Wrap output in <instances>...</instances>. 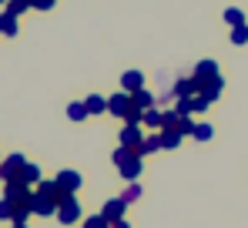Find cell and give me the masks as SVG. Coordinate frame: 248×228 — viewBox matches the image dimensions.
I'll return each mask as SVG.
<instances>
[{"label":"cell","mask_w":248,"mask_h":228,"mask_svg":"<svg viewBox=\"0 0 248 228\" xmlns=\"http://www.w3.org/2000/svg\"><path fill=\"white\" fill-rule=\"evenodd\" d=\"M114 164H118V171H121L124 178H131V181L141 175V154L134 151V148H124L121 145V148L114 151Z\"/></svg>","instance_id":"1"},{"label":"cell","mask_w":248,"mask_h":228,"mask_svg":"<svg viewBox=\"0 0 248 228\" xmlns=\"http://www.w3.org/2000/svg\"><path fill=\"white\" fill-rule=\"evenodd\" d=\"M57 215H61L64 225H74V222L81 218V205H78V198H74V195H64V198L57 201Z\"/></svg>","instance_id":"2"},{"label":"cell","mask_w":248,"mask_h":228,"mask_svg":"<svg viewBox=\"0 0 248 228\" xmlns=\"http://www.w3.org/2000/svg\"><path fill=\"white\" fill-rule=\"evenodd\" d=\"M141 87H144V74H141V71H124L121 74V91L134 94V91H141Z\"/></svg>","instance_id":"3"},{"label":"cell","mask_w":248,"mask_h":228,"mask_svg":"<svg viewBox=\"0 0 248 228\" xmlns=\"http://www.w3.org/2000/svg\"><path fill=\"white\" fill-rule=\"evenodd\" d=\"M144 138H141V124H124L121 128V145L124 148H138Z\"/></svg>","instance_id":"4"},{"label":"cell","mask_w":248,"mask_h":228,"mask_svg":"<svg viewBox=\"0 0 248 228\" xmlns=\"http://www.w3.org/2000/svg\"><path fill=\"white\" fill-rule=\"evenodd\" d=\"M124 208H127V201H124V198H111V201L104 205V212H101V215H104V218H108V222L114 225V222H121Z\"/></svg>","instance_id":"5"},{"label":"cell","mask_w":248,"mask_h":228,"mask_svg":"<svg viewBox=\"0 0 248 228\" xmlns=\"http://www.w3.org/2000/svg\"><path fill=\"white\" fill-rule=\"evenodd\" d=\"M221 84H225V81H221V74H218L215 81H208V84H198V94H202L208 104H211V101H218V94H221Z\"/></svg>","instance_id":"6"},{"label":"cell","mask_w":248,"mask_h":228,"mask_svg":"<svg viewBox=\"0 0 248 228\" xmlns=\"http://www.w3.org/2000/svg\"><path fill=\"white\" fill-rule=\"evenodd\" d=\"M218 77V64L215 61H202L198 67H195V81L198 84H208V81H215Z\"/></svg>","instance_id":"7"},{"label":"cell","mask_w":248,"mask_h":228,"mask_svg":"<svg viewBox=\"0 0 248 228\" xmlns=\"http://www.w3.org/2000/svg\"><path fill=\"white\" fill-rule=\"evenodd\" d=\"M174 98H191V94H198V81L195 77H181V81H174V91H171Z\"/></svg>","instance_id":"8"},{"label":"cell","mask_w":248,"mask_h":228,"mask_svg":"<svg viewBox=\"0 0 248 228\" xmlns=\"http://www.w3.org/2000/svg\"><path fill=\"white\" fill-rule=\"evenodd\" d=\"M57 185L67 191V195H74V191L81 188V175H78V171H61V175H57Z\"/></svg>","instance_id":"9"},{"label":"cell","mask_w":248,"mask_h":228,"mask_svg":"<svg viewBox=\"0 0 248 228\" xmlns=\"http://www.w3.org/2000/svg\"><path fill=\"white\" fill-rule=\"evenodd\" d=\"M24 164H27V161H24V158H20V154H10V158H7V161H3V171H0V175H3V178H10V181H14V175H20V171H24Z\"/></svg>","instance_id":"10"},{"label":"cell","mask_w":248,"mask_h":228,"mask_svg":"<svg viewBox=\"0 0 248 228\" xmlns=\"http://www.w3.org/2000/svg\"><path fill=\"white\" fill-rule=\"evenodd\" d=\"M131 101H134V108H141V111H148V108H155V94H151L148 87H141V91H134V94H131Z\"/></svg>","instance_id":"11"},{"label":"cell","mask_w":248,"mask_h":228,"mask_svg":"<svg viewBox=\"0 0 248 228\" xmlns=\"http://www.w3.org/2000/svg\"><path fill=\"white\" fill-rule=\"evenodd\" d=\"M181 138H185V134H181L178 128H165V131H161V148H178Z\"/></svg>","instance_id":"12"},{"label":"cell","mask_w":248,"mask_h":228,"mask_svg":"<svg viewBox=\"0 0 248 228\" xmlns=\"http://www.w3.org/2000/svg\"><path fill=\"white\" fill-rule=\"evenodd\" d=\"M0 34H17V14H10V10H3L0 14Z\"/></svg>","instance_id":"13"},{"label":"cell","mask_w":248,"mask_h":228,"mask_svg":"<svg viewBox=\"0 0 248 228\" xmlns=\"http://www.w3.org/2000/svg\"><path fill=\"white\" fill-rule=\"evenodd\" d=\"M158 148H161V134H151V138H144V141H141V145H138L134 151H138V154H141V158H144V154L158 151Z\"/></svg>","instance_id":"14"},{"label":"cell","mask_w":248,"mask_h":228,"mask_svg":"<svg viewBox=\"0 0 248 228\" xmlns=\"http://www.w3.org/2000/svg\"><path fill=\"white\" fill-rule=\"evenodd\" d=\"M141 124H148V128H155V131H158V128H165V111H155V108H148Z\"/></svg>","instance_id":"15"},{"label":"cell","mask_w":248,"mask_h":228,"mask_svg":"<svg viewBox=\"0 0 248 228\" xmlns=\"http://www.w3.org/2000/svg\"><path fill=\"white\" fill-rule=\"evenodd\" d=\"M84 104H87V111H91V114H104V111H108V98H97V94H91Z\"/></svg>","instance_id":"16"},{"label":"cell","mask_w":248,"mask_h":228,"mask_svg":"<svg viewBox=\"0 0 248 228\" xmlns=\"http://www.w3.org/2000/svg\"><path fill=\"white\" fill-rule=\"evenodd\" d=\"M225 24H228V27H242V24H245V14H242L238 7H228V10H225Z\"/></svg>","instance_id":"17"},{"label":"cell","mask_w":248,"mask_h":228,"mask_svg":"<svg viewBox=\"0 0 248 228\" xmlns=\"http://www.w3.org/2000/svg\"><path fill=\"white\" fill-rule=\"evenodd\" d=\"M37 178H41V168H37V164H24L20 181H24V185H31V181H37Z\"/></svg>","instance_id":"18"},{"label":"cell","mask_w":248,"mask_h":228,"mask_svg":"<svg viewBox=\"0 0 248 228\" xmlns=\"http://www.w3.org/2000/svg\"><path fill=\"white\" fill-rule=\"evenodd\" d=\"M87 104H71V108H67V117H71V121H84V117H87Z\"/></svg>","instance_id":"19"},{"label":"cell","mask_w":248,"mask_h":228,"mask_svg":"<svg viewBox=\"0 0 248 228\" xmlns=\"http://www.w3.org/2000/svg\"><path fill=\"white\" fill-rule=\"evenodd\" d=\"M232 44H248V24L232 27Z\"/></svg>","instance_id":"20"},{"label":"cell","mask_w":248,"mask_h":228,"mask_svg":"<svg viewBox=\"0 0 248 228\" xmlns=\"http://www.w3.org/2000/svg\"><path fill=\"white\" fill-rule=\"evenodd\" d=\"M27 7H31V0H7V10L10 14H24Z\"/></svg>","instance_id":"21"},{"label":"cell","mask_w":248,"mask_h":228,"mask_svg":"<svg viewBox=\"0 0 248 228\" xmlns=\"http://www.w3.org/2000/svg\"><path fill=\"white\" fill-rule=\"evenodd\" d=\"M195 128H198V124H195L191 117H181V121H178V131H181V134H195Z\"/></svg>","instance_id":"22"},{"label":"cell","mask_w":248,"mask_h":228,"mask_svg":"<svg viewBox=\"0 0 248 228\" xmlns=\"http://www.w3.org/2000/svg\"><path fill=\"white\" fill-rule=\"evenodd\" d=\"M108 225H111V222H108L104 215H94V218H87V225H84V228H108Z\"/></svg>","instance_id":"23"},{"label":"cell","mask_w":248,"mask_h":228,"mask_svg":"<svg viewBox=\"0 0 248 228\" xmlns=\"http://www.w3.org/2000/svg\"><path fill=\"white\" fill-rule=\"evenodd\" d=\"M195 138H198V141H208V138H211V128H208V124H198V128H195Z\"/></svg>","instance_id":"24"},{"label":"cell","mask_w":248,"mask_h":228,"mask_svg":"<svg viewBox=\"0 0 248 228\" xmlns=\"http://www.w3.org/2000/svg\"><path fill=\"white\" fill-rule=\"evenodd\" d=\"M0 218H10L14 222V205L10 201H0Z\"/></svg>","instance_id":"25"},{"label":"cell","mask_w":248,"mask_h":228,"mask_svg":"<svg viewBox=\"0 0 248 228\" xmlns=\"http://www.w3.org/2000/svg\"><path fill=\"white\" fill-rule=\"evenodd\" d=\"M31 7H37V10H50L54 0H31Z\"/></svg>","instance_id":"26"},{"label":"cell","mask_w":248,"mask_h":228,"mask_svg":"<svg viewBox=\"0 0 248 228\" xmlns=\"http://www.w3.org/2000/svg\"><path fill=\"white\" fill-rule=\"evenodd\" d=\"M138 195H141V188H138V185H131V188L124 191V201H134V198H138Z\"/></svg>","instance_id":"27"},{"label":"cell","mask_w":248,"mask_h":228,"mask_svg":"<svg viewBox=\"0 0 248 228\" xmlns=\"http://www.w3.org/2000/svg\"><path fill=\"white\" fill-rule=\"evenodd\" d=\"M111 228H127V225H124V222H114V225H111Z\"/></svg>","instance_id":"28"},{"label":"cell","mask_w":248,"mask_h":228,"mask_svg":"<svg viewBox=\"0 0 248 228\" xmlns=\"http://www.w3.org/2000/svg\"><path fill=\"white\" fill-rule=\"evenodd\" d=\"M14 228H27V225H24V222H17V225H14Z\"/></svg>","instance_id":"29"},{"label":"cell","mask_w":248,"mask_h":228,"mask_svg":"<svg viewBox=\"0 0 248 228\" xmlns=\"http://www.w3.org/2000/svg\"><path fill=\"white\" fill-rule=\"evenodd\" d=\"M0 3H3V7H7V0H0Z\"/></svg>","instance_id":"30"}]
</instances>
